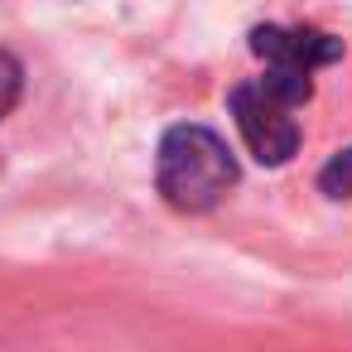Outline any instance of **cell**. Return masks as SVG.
I'll return each mask as SVG.
<instances>
[{"label":"cell","mask_w":352,"mask_h":352,"mask_svg":"<svg viewBox=\"0 0 352 352\" xmlns=\"http://www.w3.org/2000/svg\"><path fill=\"white\" fill-rule=\"evenodd\" d=\"M155 188L174 212H208L236 188V155L212 126L179 121L160 140Z\"/></svg>","instance_id":"1"},{"label":"cell","mask_w":352,"mask_h":352,"mask_svg":"<svg viewBox=\"0 0 352 352\" xmlns=\"http://www.w3.org/2000/svg\"><path fill=\"white\" fill-rule=\"evenodd\" d=\"M227 107H232V121H236V131H241V140H246V150H251L256 164L280 169V164L294 160V150H299V121H294V111L304 107L299 92H289V87H280V82H270L261 73V78L236 82L232 97H227Z\"/></svg>","instance_id":"2"},{"label":"cell","mask_w":352,"mask_h":352,"mask_svg":"<svg viewBox=\"0 0 352 352\" xmlns=\"http://www.w3.org/2000/svg\"><path fill=\"white\" fill-rule=\"evenodd\" d=\"M251 54L261 58V73L304 102L314 97V73L342 58V39L314 30V25H256L251 30Z\"/></svg>","instance_id":"3"},{"label":"cell","mask_w":352,"mask_h":352,"mask_svg":"<svg viewBox=\"0 0 352 352\" xmlns=\"http://www.w3.org/2000/svg\"><path fill=\"white\" fill-rule=\"evenodd\" d=\"M20 92H25V68H20V58H15V54L0 49V121L15 111Z\"/></svg>","instance_id":"4"},{"label":"cell","mask_w":352,"mask_h":352,"mask_svg":"<svg viewBox=\"0 0 352 352\" xmlns=\"http://www.w3.org/2000/svg\"><path fill=\"white\" fill-rule=\"evenodd\" d=\"M318 188H323L328 198H352V150H338V155L323 164Z\"/></svg>","instance_id":"5"}]
</instances>
